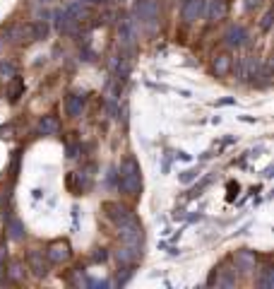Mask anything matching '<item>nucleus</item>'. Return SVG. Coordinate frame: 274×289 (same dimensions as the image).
Instances as JSON below:
<instances>
[{"label": "nucleus", "instance_id": "1", "mask_svg": "<svg viewBox=\"0 0 274 289\" xmlns=\"http://www.w3.org/2000/svg\"><path fill=\"white\" fill-rule=\"evenodd\" d=\"M118 186L121 191L128 195H137L142 188V171L137 164L135 157H125L123 164H121V174H118Z\"/></svg>", "mask_w": 274, "mask_h": 289}, {"label": "nucleus", "instance_id": "2", "mask_svg": "<svg viewBox=\"0 0 274 289\" xmlns=\"http://www.w3.org/2000/svg\"><path fill=\"white\" fill-rule=\"evenodd\" d=\"M118 236H121V241H123V246H130V248H142V239H144V232H142V224L135 220V217H130L128 222L123 224H118Z\"/></svg>", "mask_w": 274, "mask_h": 289}, {"label": "nucleus", "instance_id": "3", "mask_svg": "<svg viewBox=\"0 0 274 289\" xmlns=\"http://www.w3.org/2000/svg\"><path fill=\"white\" fill-rule=\"evenodd\" d=\"M133 14L147 29H154L156 22H159V5H156V0H135Z\"/></svg>", "mask_w": 274, "mask_h": 289}, {"label": "nucleus", "instance_id": "4", "mask_svg": "<svg viewBox=\"0 0 274 289\" xmlns=\"http://www.w3.org/2000/svg\"><path fill=\"white\" fill-rule=\"evenodd\" d=\"M118 39L123 43L125 48H133L137 41V29H135V22L130 19V17H123L121 22H118Z\"/></svg>", "mask_w": 274, "mask_h": 289}, {"label": "nucleus", "instance_id": "5", "mask_svg": "<svg viewBox=\"0 0 274 289\" xmlns=\"http://www.w3.org/2000/svg\"><path fill=\"white\" fill-rule=\"evenodd\" d=\"M72 251H70V244L68 241H53L51 246L46 248V261L51 263H68Z\"/></svg>", "mask_w": 274, "mask_h": 289}, {"label": "nucleus", "instance_id": "6", "mask_svg": "<svg viewBox=\"0 0 274 289\" xmlns=\"http://www.w3.org/2000/svg\"><path fill=\"white\" fill-rule=\"evenodd\" d=\"M27 265H29V270H31L36 277H46V275H48V263H46V258H43L41 251H36V248H31V251L27 253Z\"/></svg>", "mask_w": 274, "mask_h": 289}, {"label": "nucleus", "instance_id": "7", "mask_svg": "<svg viewBox=\"0 0 274 289\" xmlns=\"http://www.w3.org/2000/svg\"><path fill=\"white\" fill-rule=\"evenodd\" d=\"M5 36L10 41L24 43V41H34V24H12L5 31Z\"/></svg>", "mask_w": 274, "mask_h": 289}, {"label": "nucleus", "instance_id": "8", "mask_svg": "<svg viewBox=\"0 0 274 289\" xmlns=\"http://www.w3.org/2000/svg\"><path fill=\"white\" fill-rule=\"evenodd\" d=\"M207 0H185L183 5V19L185 22H197L202 14H205Z\"/></svg>", "mask_w": 274, "mask_h": 289}, {"label": "nucleus", "instance_id": "9", "mask_svg": "<svg viewBox=\"0 0 274 289\" xmlns=\"http://www.w3.org/2000/svg\"><path fill=\"white\" fill-rule=\"evenodd\" d=\"M104 212H106V217L113 220L116 224H123V222H128L133 217V212L125 205H121V203H106V205H104Z\"/></svg>", "mask_w": 274, "mask_h": 289}, {"label": "nucleus", "instance_id": "10", "mask_svg": "<svg viewBox=\"0 0 274 289\" xmlns=\"http://www.w3.org/2000/svg\"><path fill=\"white\" fill-rule=\"evenodd\" d=\"M224 39H226V43H229L231 48H238V46H246L250 36H248V29L246 27H238V24H236V27L226 29Z\"/></svg>", "mask_w": 274, "mask_h": 289}, {"label": "nucleus", "instance_id": "11", "mask_svg": "<svg viewBox=\"0 0 274 289\" xmlns=\"http://www.w3.org/2000/svg\"><path fill=\"white\" fill-rule=\"evenodd\" d=\"M212 68L217 72V77H226L233 68V58L229 53H217L214 55V60H212Z\"/></svg>", "mask_w": 274, "mask_h": 289}, {"label": "nucleus", "instance_id": "12", "mask_svg": "<svg viewBox=\"0 0 274 289\" xmlns=\"http://www.w3.org/2000/svg\"><path fill=\"white\" fill-rule=\"evenodd\" d=\"M53 17H55V27H58V31H60V34H72V31H75V27H77V22L70 17L68 10H58Z\"/></svg>", "mask_w": 274, "mask_h": 289}, {"label": "nucleus", "instance_id": "13", "mask_svg": "<svg viewBox=\"0 0 274 289\" xmlns=\"http://www.w3.org/2000/svg\"><path fill=\"white\" fill-rule=\"evenodd\" d=\"M233 263H236L238 270L253 273V270H255V253H253V251H238V253L233 256Z\"/></svg>", "mask_w": 274, "mask_h": 289}, {"label": "nucleus", "instance_id": "14", "mask_svg": "<svg viewBox=\"0 0 274 289\" xmlns=\"http://www.w3.org/2000/svg\"><path fill=\"white\" fill-rule=\"evenodd\" d=\"M84 104H87V96L84 94H70L68 101H65V111H68L70 118H77V116L82 113Z\"/></svg>", "mask_w": 274, "mask_h": 289}, {"label": "nucleus", "instance_id": "15", "mask_svg": "<svg viewBox=\"0 0 274 289\" xmlns=\"http://www.w3.org/2000/svg\"><path fill=\"white\" fill-rule=\"evenodd\" d=\"M58 128H60V123H58L55 116H43L41 121H39V133L41 135H55Z\"/></svg>", "mask_w": 274, "mask_h": 289}, {"label": "nucleus", "instance_id": "16", "mask_svg": "<svg viewBox=\"0 0 274 289\" xmlns=\"http://www.w3.org/2000/svg\"><path fill=\"white\" fill-rule=\"evenodd\" d=\"M10 80H12V82H10V87H7V99L14 104L19 96L24 94V80H19L17 75H14V77H10Z\"/></svg>", "mask_w": 274, "mask_h": 289}, {"label": "nucleus", "instance_id": "17", "mask_svg": "<svg viewBox=\"0 0 274 289\" xmlns=\"http://www.w3.org/2000/svg\"><path fill=\"white\" fill-rule=\"evenodd\" d=\"M7 232H10V239L19 241V239H24V224L17 220V217H10V220H7Z\"/></svg>", "mask_w": 274, "mask_h": 289}, {"label": "nucleus", "instance_id": "18", "mask_svg": "<svg viewBox=\"0 0 274 289\" xmlns=\"http://www.w3.org/2000/svg\"><path fill=\"white\" fill-rule=\"evenodd\" d=\"M226 17V2L224 0H212V7H209V19L217 22V19H224Z\"/></svg>", "mask_w": 274, "mask_h": 289}, {"label": "nucleus", "instance_id": "19", "mask_svg": "<svg viewBox=\"0 0 274 289\" xmlns=\"http://www.w3.org/2000/svg\"><path fill=\"white\" fill-rule=\"evenodd\" d=\"M65 10L70 12V17H72L75 22H82L84 17H89V10H87L84 5H80V2H70V5L65 7Z\"/></svg>", "mask_w": 274, "mask_h": 289}, {"label": "nucleus", "instance_id": "20", "mask_svg": "<svg viewBox=\"0 0 274 289\" xmlns=\"http://www.w3.org/2000/svg\"><path fill=\"white\" fill-rule=\"evenodd\" d=\"M258 287H262V289H272L274 287V270H272V268H265V270L260 273Z\"/></svg>", "mask_w": 274, "mask_h": 289}, {"label": "nucleus", "instance_id": "21", "mask_svg": "<svg viewBox=\"0 0 274 289\" xmlns=\"http://www.w3.org/2000/svg\"><path fill=\"white\" fill-rule=\"evenodd\" d=\"M10 277H12V280H17V282L24 277V270H22V263H19V261L10 263Z\"/></svg>", "mask_w": 274, "mask_h": 289}, {"label": "nucleus", "instance_id": "22", "mask_svg": "<svg viewBox=\"0 0 274 289\" xmlns=\"http://www.w3.org/2000/svg\"><path fill=\"white\" fill-rule=\"evenodd\" d=\"M0 75H2V77H14V75H17V68H14L10 60H2V63H0Z\"/></svg>", "mask_w": 274, "mask_h": 289}, {"label": "nucleus", "instance_id": "23", "mask_svg": "<svg viewBox=\"0 0 274 289\" xmlns=\"http://www.w3.org/2000/svg\"><path fill=\"white\" fill-rule=\"evenodd\" d=\"M46 34H48V24L46 22H34V41L36 39H46Z\"/></svg>", "mask_w": 274, "mask_h": 289}, {"label": "nucleus", "instance_id": "24", "mask_svg": "<svg viewBox=\"0 0 274 289\" xmlns=\"http://www.w3.org/2000/svg\"><path fill=\"white\" fill-rule=\"evenodd\" d=\"M197 176H200V171H197V169H190V171H185V174L180 176V183H190V181H195Z\"/></svg>", "mask_w": 274, "mask_h": 289}, {"label": "nucleus", "instance_id": "25", "mask_svg": "<svg viewBox=\"0 0 274 289\" xmlns=\"http://www.w3.org/2000/svg\"><path fill=\"white\" fill-rule=\"evenodd\" d=\"M236 195H238V183H229V195H226V200H233V198H236Z\"/></svg>", "mask_w": 274, "mask_h": 289}, {"label": "nucleus", "instance_id": "26", "mask_svg": "<svg viewBox=\"0 0 274 289\" xmlns=\"http://www.w3.org/2000/svg\"><path fill=\"white\" fill-rule=\"evenodd\" d=\"M260 27H262V29H270V27H272V12H267L265 17H262Z\"/></svg>", "mask_w": 274, "mask_h": 289}, {"label": "nucleus", "instance_id": "27", "mask_svg": "<svg viewBox=\"0 0 274 289\" xmlns=\"http://www.w3.org/2000/svg\"><path fill=\"white\" fill-rule=\"evenodd\" d=\"M94 261H96V263H104V261H106V251H104V248H96Z\"/></svg>", "mask_w": 274, "mask_h": 289}, {"label": "nucleus", "instance_id": "28", "mask_svg": "<svg viewBox=\"0 0 274 289\" xmlns=\"http://www.w3.org/2000/svg\"><path fill=\"white\" fill-rule=\"evenodd\" d=\"M68 157H70V159H75V157H77V147H75V145L68 147Z\"/></svg>", "mask_w": 274, "mask_h": 289}, {"label": "nucleus", "instance_id": "29", "mask_svg": "<svg viewBox=\"0 0 274 289\" xmlns=\"http://www.w3.org/2000/svg\"><path fill=\"white\" fill-rule=\"evenodd\" d=\"M176 157H178V159H183V162H190V154H185V152H178Z\"/></svg>", "mask_w": 274, "mask_h": 289}, {"label": "nucleus", "instance_id": "30", "mask_svg": "<svg viewBox=\"0 0 274 289\" xmlns=\"http://www.w3.org/2000/svg\"><path fill=\"white\" fill-rule=\"evenodd\" d=\"M2 263H5V248L0 246V270H2Z\"/></svg>", "mask_w": 274, "mask_h": 289}, {"label": "nucleus", "instance_id": "31", "mask_svg": "<svg viewBox=\"0 0 274 289\" xmlns=\"http://www.w3.org/2000/svg\"><path fill=\"white\" fill-rule=\"evenodd\" d=\"M87 2H101V0H87Z\"/></svg>", "mask_w": 274, "mask_h": 289}, {"label": "nucleus", "instance_id": "32", "mask_svg": "<svg viewBox=\"0 0 274 289\" xmlns=\"http://www.w3.org/2000/svg\"><path fill=\"white\" fill-rule=\"evenodd\" d=\"M39 2H51V0H39Z\"/></svg>", "mask_w": 274, "mask_h": 289}]
</instances>
